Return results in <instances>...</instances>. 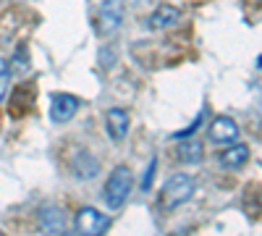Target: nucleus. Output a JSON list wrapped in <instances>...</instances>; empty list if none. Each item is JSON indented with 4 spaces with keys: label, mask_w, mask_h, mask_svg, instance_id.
<instances>
[{
    "label": "nucleus",
    "mask_w": 262,
    "mask_h": 236,
    "mask_svg": "<svg viewBox=\"0 0 262 236\" xmlns=\"http://www.w3.org/2000/svg\"><path fill=\"white\" fill-rule=\"evenodd\" d=\"M74 226L84 236H100V233H105L107 228H111V218L102 216V212H97L95 207H81Z\"/></svg>",
    "instance_id": "4"
},
{
    "label": "nucleus",
    "mask_w": 262,
    "mask_h": 236,
    "mask_svg": "<svg viewBox=\"0 0 262 236\" xmlns=\"http://www.w3.org/2000/svg\"><path fill=\"white\" fill-rule=\"evenodd\" d=\"M217 160H221V165L228 168V170H238L249 160V147L247 144H231L228 149H223V153L217 155Z\"/></svg>",
    "instance_id": "10"
},
{
    "label": "nucleus",
    "mask_w": 262,
    "mask_h": 236,
    "mask_svg": "<svg viewBox=\"0 0 262 236\" xmlns=\"http://www.w3.org/2000/svg\"><path fill=\"white\" fill-rule=\"evenodd\" d=\"M210 139L215 144H231L238 139V123L228 116H217L212 123H210Z\"/></svg>",
    "instance_id": "6"
},
{
    "label": "nucleus",
    "mask_w": 262,
    "mask_h": 236,
    "mask_svg": "<svg viewBox=\"0 0 262 236\" xmlns=\"http://www.w3.org/2000/svg\"><path fill=\"white\" fill-rule=\"evenodd\" d=\"M123 0H105V3L100 6L97 11V18H95V32L100 37H107V34H113L118 27H121V21H123Z\"/></svg>",
    "instance_id": "3"
},
{
    "label": "nucleus",
    "mask_w": 262,
    "mask_h": 236,
    "mask_svg": "<svg viewBox=\"0 0 262 236\" xmlns=\"http://www.w3.org/2000/svg\"><path fill=\"white\" fill-rule=\"evenodd\" d=\"M8 87H11V66H8L6 58H0V102L6 100Z\"/></svg>",
    "instance_id": "13"
},
{
    "label": "nucleus",
    "mask_w": 262,
    "mask_h": 236,
    "mask_svg": "<svg viewBox=\"0 0 262 236\" xmlns=\"http://www.w3.org/2000/svg\"><path fill=\"white\" fill-rule=\"evenodd\" d=\"M71 174L74 176H79V179H95L97 174H100V163H97V158H92L86 149H79L76 153V158H74V163H71Z\"/></svg>",
    "instance_id": "9"
},
{
    "label": "nucleus",
    "mask_w": 262,
    "mask_h": 236,
    "mask_svg": "<svg viewBox=\"0 0 262 236\" xmlns=\"http://www.w3.org/2000/svg\"><path fill=\"white\" fill-rule=\"evenodd\" d=\"M131 189H134V174H131L126 165H118L111 174V179H107V184H105V202H107V207L111 210L123 207L128 195H131Z\"/></svg>",
    "instance_id": "2"
},
{
    "label": "nucleus",
    "mask_w": 262,
    "mask_h": 236,
    "mask_svg": "<svg viewBox=\"0 0 262 236\" xmlns=\"http://www.w3.org/2000/svg\"><path fill=\"white\" fill-rule=\"evenodd\" d=\"M194 197V179L186 174H176L165 181V186L160 189V207L168 210H176L184 202H189Z\"/></svg>",
    "instance_id": "1"
},
{
    "label": "nucleus",
    "mask_w": 262,
    "mask_h": 236,
    "mask_svg": "<svg viewBox=\"0 0 262 236\" xmlns=\"http://www.w3.org/2000/svg\"><path fill=\"white\" fill-rule=\"evenodd\" d=\"M181 21V13H179V8H173V6H158L155 11L149 13V18H147V27L149 29H168V27H176Z\"/></svg>",
    "instance_id": "8"
},
{
    "label": "nucleus",
    "mask_w": 262,
    "mask_h": 236,
    "mask_svg": "<svg viewBox=\"0 0 262 236\" xmlns=\"http://www.w3.org/2000/svg\"><path fill=\"white\" fill-rule=\"evenodd\" d=\"M76 113H79V100L74 95L58 92V95L50 97V121L53 123H66V121H71Z\"/></svg>",
    "instance_id": "5"
},
{
    "label": "nucleus",
    "mask_w": 262,
    "mask_h": 236,
    "mask_svg": "<svg viewBox=\"0 0 262 236\" xmlns=\"http://www.w3.org/2000/svg\"><path fill=\"white\" fill-rule=\"evenodd\" d=\"M176 158H179L181 163H200V160H202V142H200V139L184 137V139L179 142Z\"/></svg>",
    "instance_id": "12"
},
{
    "label": "nucleus",
    "mask_w": 262,
    "mask_h": 236,
    "mask_svg": "<svg viewBox=\"0 0 262 236\" xmlns=\"http://www.w3.org/2000/svg\"><path fill=\"white\" fill-rule=\"evenodd\" d=\"M155 168H158V158H152V160H149V165H147V174H144L142 189H149V184H152V174H155Z\"/></svg>",
    "instance_id": "14"
},
{
    "label": "nucleus",
    "mask_w": 262,
    "mask_h": 236,
    "mask_svg": "<svg viewBox=\"0 0 262 236\" xmlns=\"http://www.w3.org/2000/svg\"><path fill=\"white\" fill-rule=\"evenodd\" d=\"M105 128L113 142H123L128 134V113L123 108H111L105 116Z\"/></svg>",
    "instance_id": "7"
},
{
    "label": "nucleus",
    "mask_w": 262,
    "mask_h": 236,
    "mask_svg": "<svg viewBox=\"0 0 262 236\" xmlns=\"http://www.w3.org/2000/svg\"><path fill=\"white\" fill-rule=\"evenodd\" d=\"M39 221H42V231L45 233H63L66 231V218L58 207H42Z\"/></svg>",
    "instance_id": "11"
}]
</instances>
